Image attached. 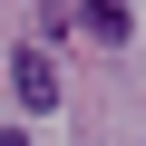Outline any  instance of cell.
<instances>
[{
	"label": "cell",
	"mask_w": 146,
	"mask_h": 146,
	"mask_svg": "<svg viewBox=\"0 0 146 146\" xmlns=\"http://www.w3.org/2000/svg\"><path fill=\"white\" fill-rule=\"evenodd\" d=\"M10 88H20V107H29V117H49V107H58V68H49V49H20V58H10Z\"/></svg>",
	"instance_id": "1"
},
{
	"label": "cell",
	"mask_w": 146,
	"mask_h": 146,
	"mask_svg": "<svg viewBox=\"0 0 146 146\" xmlns=\"http://www.w3.org/2000/svg\"><path fill=\"white\" fill-rule=\"evenodd\" d=\"M78 39H98V49H117L127 39V0H78V20H68Z\"/></svg>",
	"instance_id": "2"
},
{
	"label": "cell",
	"mask_w": 146,
	"mask_h": 146,
	"mask_svg": "<svg viewBox=\"0 0 146 146\" xmlns=\"http://www.w3.org/2000/svg\"><path fill=\"white\" fill-rule=\"evenodd\" d=\"M0 146H29V136H20V127H10V136H0Z\"/></svg>",
	"instance_id": "3"
}]
</instances>
